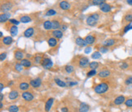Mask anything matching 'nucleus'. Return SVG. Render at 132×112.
Returning a JSON list of instances; mask_svg holds the SVG:
<instances>
[{
    "label": "nucleus",
    "instance_id": "f257e3e1",
    "mask_svg": "<svg viewBox=\"0 0 132 112\" xmlns=\"http://www.w3.org/2000/svg\"><path fill=\"white\" fill-rule=\"evenodd\" d=\"M108 89V85L107 83H104V82H102L100 84H99V85H97L94 88L95 92L98 94L104 93L107 92Z\"/></svg>",
    "mask_w": 132,
    "mask_h": 112
},
{
    "label": "nucleus",
    "instance_id": "09e8293b",
    "mask_svg": "<svg viewBox=\"0 0 132 112\" xmlns=\"http://www.w3.org/2000/svg\"><path fill=\"white\" fill-rule=\"evenodd\" d=\"M91 50H92V48H91V47L87 46V47H86V48H85L84 52H85V54H89V53L91 52Z\"/></svg>",
    "mask_w": 132,
    "mask_h": 112
},
{
    "label": "nucleus",
    "instance_id": "de8ad7c7",
    "mask_svg": "<svg viewBox=\"0 0 132 112\" xmlns=\"http://www.w3.org/2000/svg\"><path fill=\"white\" fill-rule=\"evenodd\" d=\"M6 57H7V54L2 53L1 55H0V60H1V61H4L6 59Z\"/></svg>",
    "mask_w": 132,
    "mask_h": 112
},
{
    "label": "nucleus",
    "instance_id": "f03ea898",
    "mask_svg": "<svg viewBox=\"0 0 132 112\" xmlns=\"http://www.w3.org/2000/svg\"><path fill=\"white\" fill-rule=\"evenodd\" d=\"M99 14L98 13H93L91 14L90 16L87 17L86 19V24L90 26H94L95 25V24L97 23V21L99 20Z\"/></svg>",
    "mask_w": 132,
    "mask_h": 112
},
{
    "label": "nucleus",
    "instance_id": "72a5a7b5",
    "mask_svg": "<svg viewBox=\"0 0 132 112\" xmlns=\"http://www.w3.org/2000/svg\"><path fill=\"white\" fill-rule=\"evenodd\" d=\"M8 111H9V112H18L19 107L16 106H15V105L10 106L9 108H8Z\"/></svg>",
    "mask_w": 132,
    "mask_h": 112
},
{
    "label": "nucleus",
    "instance_id": "a211bd4d",
    "mask_svg": "<svg viewBox=\"0 0 132 112\" xmlns=\"http://www.w3.org/2000/svg\"><path fill=\"white\" fill-rule=\"evenodd\" d=\"M10 16H11L10 13H3V14H1V16H0V22L1 23L6 22L7 20H9Z\"/></svg>",
    "mask_w": 132,
    "mask_h": 112
},
{
    "label": "nucleus",
    "instance_id": "9b49d317",
    "mask_svg": "<svg viewBox=\"0 0 132 112\" xmlns=\"http://www.w3.org/2000/svg\"><path fill=\"white\" fill-rule=\"evenodd\" d=\"M59 7L61 8L62 10H65V11H66V10H69V8H70V4L68 3L67 1H61L60 3H59Z\"/></svg>",
    "mask_w": 132,
    "mask_h": 112
},
{
    "label": "nucleus",
    "instance_id": "3c124183",
    "mask_svg": "<svg viewBox=\"0 0 132 112\" xmlns=\"http://www.w3.org/2000/svg\"><path fill=\"white\" fill-rule=\"evenodd\" d=\"M61 28H62V30H63V31H65V30L67 29L68 26H67V25H62V26H61Z\"/></svg>",
    "mask_w": 132,
    "mask_h": 112
},
{
    "label": "nucleus",
    "instance_id": "4c0bfd02",
    "mask_svg": "<svg viewBox=\"0 0 132 112\" xmlns=\"http://www.w3.org/2000/svg\"><path fill=\"white\" fill-rule=\"evenodd\" d=\"M125 106L130 107V108L132 107V98H129V99H127V100H125Z\"/></svg>",
    "mask_w": 132,
    "mask_h": 112
},
{
    "label": "nucleus",
    "instance_id": "aec40b11",
    "mask_svg": "<svg viewBox=\"0 0 132 112\" xmlns=\"http://www.w3.org/2000/svg\"><path fill=\"white\" fill-rule=\"evenodd\" d=\"M14 56H15V58H16V59L20 60L21 61V60L23 59V57H24V53L20 50H16V51H15Z\"/></svg>",
    "mask_w": 132,
    "mask_h": 112
},
{
    "label": "nucleus",
    "instance_id": "1a4fd4ad",
    "mask_svg": "<svg viewBox=\"0 0 132 112\" xmlns=\"http://www.w3.org/2000/svg\"><path fill=\"white\" fill-rule=\"evenodd\" d=\"M125 97L122 95L117 97V98L114 99L115 105H122L123 103H125Z\"/></svg>",
    "mask_w": 132,
    "mask_h": 112
},
{
    "label": "nucleus",
    "instance_id": "f8f14e48",
    "mask_svg": "<svg viewBox=\"0 0 132 112\" xmlns=\"http://www.w3.org/2000/svg\"><path fill=\"white\" fill-rule=\"evenodd\" d=\"M12 42H13V39H12V37L10 36L4 37L3 40H2V42H3L4 45H6V46H9V45L12 44Z\"/></svg>",
    "mask_w": 132,
    "mask_h": 112
},
{
    "label": "nucleus",
    "instance_id": "37998d69",
    "mask_svg": "<svg viewBox=\"0 0 132 112\" xmlns=\"http://www.w3.org/2000/svg\"><path fill=\"white\" fill-rule=\"evenodd\" d=\"M9 22L11 24H12V25H14L15 26H17V25L20 24V21H18V20H15V19H10L9 20Z\"/></svg>",
    "mask_w": 132,
    "mask_h": 112
},
{
    "label": "nucleus",
    "instance_id": "b1692460",
    "mask_svg": "<svg viewBox=\"0 0 132 112\" xmlns=\"http://www.w3.org/2000/svg\"><path fill=\"white\" fill-rule=\"evenodd\" d=\"M29 88V85L26 82H22V83H20V85H19V89H20V90H22L23 92L26 91Z\"/></svg>",
    "mask_w": 132,
    "mask_h": 112
},
{
    "label": "nucleus",
    "instance_id": "7c9ffc66",
    "mask_svg": "<svg viewBox=\"0 0 132 112\" xmlns=\"http://www.w3.org/2000/svg\"><path fill=\"white\" fill-rule=\"evenodd\" d=\"M91 58H92L93 59H99L101 58V53L99 52V51H95L91 55Z\"/></svg>",
    "mask_w": 132,
    "mask_h": 112
},
{
    "label": "nucleus",
    "instance_id": "4be33fe9",
    "mask_svg": "<svg viewBox=\"0 0 132 112\" xmlns=\"http://www.w3.org/2000/svg\"><path fill=\"white\" fill-rule=\"evenodd\" d=\"M31 20H32V19L29 16H23L20 18V22L24 23V24H27V23L31 22Z\"/></svg>",
    "mask_w": 132,
    "mask_h": 112
},
{
    "label": "nucleus",
    "instance_id": "e433bc0d",
    "mask_svg": "<svg viewBox=\"0 0 132 112\" xmlns=\"http://www.w3.org/2000/svg\"><path fill=\"white\" fill-rule=\"evenodd\" d=\"M125 20L131 24L132 22V14H127L125 16Z\"/></svg>",
    "mask_w": 132,
    "mask_h": 112
},
{
    "label": "nucleus",
    "instance_id": "864d4df0",
    "mask_svg": "<svg viewBox=\"0 0 132 112\" xmlns=\"http://www.w3.org/2000/svg\"><path fill=\"white\" fill-rule=\"evenodd\" d=\"M3 84H0V90H1V93H2V91H3Z\"/></svg>",
    "mask_w": 132,
    "mask_h": 112
},
{
    "label": "nucleus",
    "instance_id": "6e6552de",
    "mask_svg": "<svg viewBox=\"0 0 132 112\" xmlns=\"http://www.w3.org/2000/svg\"><path fill=\"white\" fill-rule=\"evenodd\" d=\"M99 9H100L101 12L107 13V12H110V11H111V7H110L109 4L104 3L101 4V5L99 6Z\"/></svg>",
    "mask_w": 132,
    "mask_h": 112
},
{
    "label": "nucleus",
    "instance_id": "a18cd8bd",
    "mask_svg": "<svg viewBox=\"0 0 132 112\" xmlns=\"http://www.w3.org/2000/svg\"><path fill=\"white\" fill-rule=\"evenodd\" d=\"M108 51V48H105L104 46H102L99 48V52L102 53V54H105V53H107Z\"/></svg>",
    "mask_w": 132,
    "mask_h": 112
},
{
    "label": "nucleus",
    "instance_id": "58836bf2",
    "mask_svg": "<svg viewBox=\"0 0 132 112\" xmlns=\"http://www.w3.org/2000/svg\"><path fill=\"white\" fill-rule=\"evenodd\" d=\"M97 74V72H96V70H91L90 72H87V76L88 77H91V76H95V75Z\"/></svg>",
    "mask_w": 132,
    "mask_h": 112
},
{
    "label": "nucleus",
    "instance_id": "20e7f679",
    "mask_svg": "<svg viewBox=\"0 0 132 112\" xmlns=\"http://www.w3.org/2000/svg\"><path fill=\"white\" fill-rule=\"evenodd\" d=\"M78 64H79V67H81V68H87V67L89 66V64H90L88 58H86V57L81 58L79 59V63H78Z\"/></svg>",
    "mask_w": 132,
    "mask_h": 112
},
{
    "label": "nucleus",
    "instance_id": "a878e982",
    "mask_svg": "<svg viewBox=\"0 0 132 112\" xmlns=\"http://www.w3.org/2000/svg\"><path fill=\"white\" fill-rule=\"evenodd\" d=\"M10 33H11V35H12V37H16V35H17V33H18L17 26H15V25H13V26H11V28H10Z\"/></svg>",
    "mask_w": 132,
    "mask_h": 112
},
{
    "label": "nucleus",
    "instance_id": "dca6fc26",
    "mask_svg": "<svg viewBox=\"0 0 132 112\" xmlns=\"http://www.w3.org/2000/svg\"><path fill=\"white\" fill-rule=\"evenodd\" d=\"M33 33H34V30H33V28H28L24 33V36L25 37H30L33 35Z\"/></svg>",
    "mask_w": 132,
    "mask_h": 112
},
{
    "label": "nucleus",
    "instance_id": "13d9d810",
    "mask_svg": "<svg viewBox=\"0 0 132 112\" xmlns=\"http://www.w3.org/2000/svg\"><path fill=\"white\" fill-rule=\"evenodd\" d=\"M12 84H13V82H12H12H9V83H8V85H12Z\"/></svg>",
    "mask_w": 132,
    "mask_h": 112
},
{
    "label": "nucleus",
    "instance_id": "5701e85b",
    "mask_svg": "<svg viewBox=\"0 0 132 112\" xmlns=\"http://www.w3.org/2000/svg\"><path fill=\"white\" fill-rule=\"evenodd\" d=\"M47 42H48V45H49V46H50L51 47L56 46V45H57V43H58V42H57V40H56V38H55V37H51V38H49L48 41H47Z\"/></svg>",
    "mask_w": 132,
    "mask_h": 112
},
{
    "label": "nucleus",
    "instance_id": "f704fd0d",
    "mask_svg": "<svg viewBox=\"0 0 132 112\" xmlns=\"http://www.w3.org/2000/svg\"><path fill=\"white\" fill-rule=\"evenodd\" d=\"M105 3L104 0H93L92 4L93 5H96V6H100L101 4H103Z\"/></svg>",
    "mask_w": 132,
    "mask_h": 112
},
{
    "label": "nucleus",
    "instance_id": "c03bdc74",
    "mask_svg": "<svg viewBox=\"0 0 132 112\" xmlns=\"http://www.w3.org/2000/svg\"><path fill=\"white\" fill-rule=\"evenodd\" d=\"M42 60V58L41 57V56H36L35 59H34V62H35V63H37V64L41 63Z\"/></svg>",
    "mask_w": 132,
    "mask_h": 112
},
{
    "label": "nucleus",
    "instance_id": "ea45409f",
    "mask_svg": "<svg viewBox=\"0 0 132 112\" xmlns=\"http://www.w3.org/2000/svg\"><path fill=\"white\" fill-rule=\"evenodd\" d=\"M132 29V25H131V24H128V25H126L125 28H124V30H123V33H127V32L129 31V30H131Z\"/></svg>",
    "mask_w": 132,
    "mask_h": 112
},
{
    "label": "nucleus",
    "instance_id": "423d86ee",
    "mask_svg": "<svg viewBox=\"0 0 132 112\" xmlns=\"http://www.w3.org/2000/svg\"><path fill=\"white\" fill-rule=\"evenodd\" d=\"M41 84H42V80L40 79V78L33 79V80H32V81H30V85L32 86V87H33V88L39 87V86L41 85Z\"/></svg>",
    "mask_w": 132,
    "mask_h": 112
},
{
    "label": "nucleus",
    "instance_id": "a19ab883",
    "mask_svg": "<svg viewBox=\"0 0 132 112\" xmlns=\"http://www.w3.org/2000/svg\"><path fill=\"white\" fill-rule=\"evenodd\" d=\"M125 84L126 85H131L132 84V76H128L126 79H125Z\"/></svg>",
    "mask_w": 132,
    "mask_h": 112
},
{
    "label": "nucleus",
    "instance_id": "4d7b16f0",
    "mask_svg": "<svg viewBox=\"0 0 132 112\" xmlns=\"http://www.w3.org/2000/svg\"><path fill=\"white\" fill-rule=\"evenodd\" d=\"M3 103H0V108H3Z\"/></svg>",
    "mask_w": 132,
    "mask_h": 112
},
{
    "label": "nucleus",
    "instance_id": "cd10ccee",
    "mask_svg": "<svg viewBox=\"0 0 132 112\" xmlns=\"http://www.w3.org/2000/svg\"><path fill=\"white\" fill-rule=\"evenodd\" d=\"M43 28L46 30H50L52 29V22L50 20H46L43 24Z\"/></svg>",
    "mask_w": 132,
    "mask_h": 112
},
{
    "label": "nucleus",
    "instance_id": "f3484780",
    "mask_svg": "<svg viewBox=\"0 0 132 112\" xmlns=\"http://www.w3.org/2000/svg\"><path fill=\"white\" fill-rule=\"evenodd\" d=\"M75 42H76V44L78 45V46H86L87 45L86 43V42H85V40L82 39V38L80 37H78L76 38Z\"/></svg>",
    "mask_w": 132,
    "mask_h": 112
},
{
    "label": "nucleus",
    "instance_id": "052dcab7",
    "mask_svg": "<svg viewBox=\"0 0 132 112\" xmlns=\"http://www.w3.org/2000/svg\"><path fill=\"white\" fill-rule=\"evenodd\" d=\"M31 55H27V57H28V58H29V57H31Z\"/></svg>",
    "mask_w": 132,
    "mask_h": 112
},
{
    "label": "nucleus",
    "instance_id": "0eeeda50",
    "mask_svg": "<svg viewBox=\"0 0 132 112\" xmlns=\"http://www.w3.org/2000/svg\"><path fill=\"white\" fill-rule=\"evenodd\" d=\"M12 4L11 3H6L3 4V5L1 6V10L3 11L4 13H7L8 11H10L12 9Z\"/></svg>",
    "mask_w": 132,
    "mask_h": 112
},
{
    "label": "nucleus",
    "instance_id": "79ce46f5",
    "mask_svg": "<svg viewBox=\"0 0 132 112\" xmlns=\"http://www.w3.org/2000/svg\"><path fill=\"white\" fill-rule=\"evenodd\" d=\"M15 69H16V71H17V72H21L23 70V66L21 64L16 63L15 65Z\"/></svg>",
    "mask_w": 132,
    "mask_h": 112
},
{
    "label": "nucleus",
    "instance_id": "6ab92c4d",
    "mask_svg": "<svg viewBox=\"0 0 132 112\" xmlns=\"http://www.w3.org/2000/svg\"><path fill=\"white\" fill-rule=\"evenodd\" d=\"M88 111H89V106L84 102L81 103L79 106V112H88Z\"/></svg>",
    "mask_w": 132,
    "mask_h": 112
},
{
    "label": "nucleus",
    "instance_id": "ddd939ff",
    "mask_svg": "<svg viewBox=\"0 0 132 112\" xmlns=\"http://www.w3.org/2000/svg\"><path fill=\"white\" fill-rule=\"evenodd\" d=\"M84 40L87 45H91L95 42V37H93L92 35H87L86 37L84 38Z\"/></svg>",
    "mask_w": 132,
    "mask_h": 112
},
{
    "label": "nucleus",
    "instance_id": "bb28decb",
    "mask_svg": "<svg viewBox=\"0 0 132 112\" xmlns=\"http://www.w3.org/2000/svg\"><path fill=\"white\" fill-rule=\"evenodd\" d=\"M20 64L23 67H25V68H29V67L32 65L31 62L29 61V59H24L21 60V61H20Z\"/></svg>",
    "mask_w": 132,
    "mask_h": 112
},
{
    "label": "nucleus",
    "instance_id": "6e6d98bb",
    "mask_svg": "<svg viewBox=\"0 0 132 112\" xmlns=\"http://www.w3.org/2000/svg\"><path fill=\"white\" fill-rule=\"evenodd\" d=\"M0 95H1V98H0V100L2 101V100H3V94L1 93H0Z\"/></svg>",
    "mask_w": 132,
    "mask_h": 112
},
{
    "label": "nucleus",
    "instance_id": "c9c22d12",
    "mask_svg": "<svg viewBox=\"0 0 132 112\" xmlns=\"http://www.w3.org/2000/svg\"><path fill=\"white\" fill-rule=\"evenodd\" d=\"M56 14V12L53 9H49L47 12H46V16H54V15Z\"/></svg>",
    "mask_w": 132,
    "mask_h": 112
},
{
    "label": "nucleus",
    "instance_id": "5fc2aeb1",
    "mask_svg": "<svg viewBox=\"0 0 132 112\" xmlns=\"http://www.w3.org/2000/svg\"><path fill=\"white\" fill-rule=\"evenodd\" d=\"M126 3L130 5H132V0H128V1H126Z\"/></svg>",
    "mask_w": 132,
    "mask_h": 112
},
{
    "label": "nucleus",
    "instance_id": "473e14b6",
    "mask_svg": "<svg viewBox=\"0 0 132 112\" xmlns=\"http://www.w3.org/2000/svg\"><path fill=\"white\" fill-rule=\"evenodd\" d=\"M89 67H90V68L91 70H95L96 68L99 67V63L98 62H91V63H90V64H89Z\"/></svg>",
    "mask_w": 132,
    "mask_h": 112
},
{
    "label": "nucleus",
    "instance_id": "393cba45",
    "mask_svg": "<svg viewBox=\"0 0 132 112\" xmlns=\"http://www.w3.org/2000/svg\"><path fill=\"white\" fill-rule=\"evenodd\" d=\"M52 35L55 38H61L63 37V33L60 30L57 29V30H54V31L52 32Z\"/></svg>",
    "mask_w": 132,
    "mask_h": 112
},
{
    "label": "nucleus",
    "instance_id": "c756f323",
    "mask_svg": "<svg viewBox=\"0 0 132 112\" xmlns=\"http://www.w3.org/2000/svg\"><path fill=\"white\" fill-rule=\"evenodd\" d=\"M52 29L57 30V29H59V28L60 27V25H59L58 20H52Z\"/></svg>",
    "mask_w": 132,
    "mask_h": 112
},
{
    "label": "nucleus",
    "instance_id": "c85d7f7f",
    "mask_svg": "<svg viewBox=\"0 0 132 112\" xmlns=\"http://www.w3.org/2000/svg\"><path fill=\"white\" fill-rule=\"evenodd\" d=\"M55 82L56 83L57 85H59V87H66V84L65 82H64L63 81H61V80H59V78H55Z\"/></svg>",
    "mask_w": 132,
    "mask_h": 112
},
{
    "label": "nucleus",
    "instance_id": "412c9836",
    "mask_svg": "<svg viewBox=\"0 0 132 112\" xmlns=\"http://www.w3.org/2000/svg\"><path fill=\"white\" fill-rule=\"evenodd\" d=\"M114 44H115V40L112 39V38L104 41V42L102 43V45H103L104 47L105 46H113Z\"/></svg>",
    "mask_w": 132,
    "mask_h": 112
},
{
    "label": "nucleus",
    "instance_id": "603ef678",
    "mask_svg": "<svg viewBox=\"0 0 132 112\" xmlns=\"http://www.w3.org/2000/svg\"><path fill=\"white\" fill-rule=\"evenodd\" d=\"M77 84H78L77 82H69V86H73V85H76Z\"/></svg>",
    "mask_w": 132,
    "mask_h": 112
},
{
    "label": "nucleus",
    "instance_id": "8fccbe9b",
    "mask_svg": "<svg viewBox=\"0 0 132 112\" xmlns=\"http://www.w3.org/2000/svg\"><path fill=\"white\" fill-rule=\"evenodd\" d=\"M61 112H69V110H68L67 107H63L61 109Z\"/></svg>",
    "mask_w": 132,
    "mask_h": 112
},
{
    "label": "nucleus",
    "instance_id": "7ed1b4c3",
    "mask_svg": "<svg viewBox=\"0 0 132 112\" xmlns=\"http://www.w3.org/2000/svg\"><path fill=\"white\" fill-rule=\"evenodd\" d=\"M41 65L42 68H44L45 69H50L53 66V63L52 60L48 59V58H44L41 62Z\"/></svg>",
    "mask_w": 132,
    "mask_h": 112
},
{
    "label": "nucleus",
    "instance_id": "bf43d9fd",
    "mask_svg": "<svg viewBox=\"0 0 132 112\" xmlns=\"http://www.w3.org/2000/svg\"><path fill=\"white\" fill-rule=\"evenodd\" d=\"M0 37H3V33H2V32H1V33H0Z\"/></svg>",
    "mask_w": 132,
    "mask_h": 112
},
{
    "label": "nucleus",
    "instance_id": "2eb2a0df",
    "mask_svg": "<svg viewBox=\"0 0 132 112\" xmlns=\"http://www.w3.org/2000/svg\"><path fill=\"white\" fill-rule=\"evenodd\" d=\"M19 96V93L16 90H12L9 94H8V98H9L11 100H14V99L17 98Z\"/></svg>",
    "mask_w": 132,
    "mask_h": 112
},
{
    "label": "nucleus",
    "instance_id": "49530a36",
    "mask_svg": "<svg viewBox=\"0 0 132 112\" xmlns=\"http://www.w3.org/2000/svg\"><path fill=\"white\" fill-rule=\"evenodd\" d=\"M128 67H129V64L126 63H122L120 65V68H122V69H126V68H128Z\"/></svg>",
    "mask_w": 132,
    "mask_h": 112
},
{
    "label": "nucleus",
    "instance_id": "2f4dec72",
    "mask_svg": "<svg viewBox=\"0 0 132 112\" xmlns=\"http://www.w3.org/2000/svg\"><path fill=\"white\" fill-rule=\"evenodd\" d=\"M65 69L66 72L70 74V73H72L74 71V68H73V66H72V65H66L65 67Z\"/></svg>",
    "mask_w": 132,
    "mask_h": 112
},
{
    "label": "nucleus",
    "instance_id": "39448f33",
    "mask_svg": "<svg viewBox=\"0 0 132 112\" xmlns=\"http://www.w3.org/2000/svg\"><path fill=\"white\" fill-rule=\"evenodd\" d=\"M21 96H22L23 99L26 102H31L32 100H33V95L30 92H23Z\"/></svg>",
    "mask_w": 132,
    "mask_h": 112
},
{
    "label": "nucleus",
    "instance_id": "9d476101",
    "mask_svg": "<svg viewBox=\"0 0 132 112\" xmlns=\"http://www.w3.org/2000/svg\"><path fill=\"white\" fill-rule=\"evenodd\" d=\"M53 102H54V98H49L48 100L46 101V102L45 104V111L46 112H48L51 110V108H52V106L53 105Z\"/></svg>",
    "mask_w": 132,
    "mask_h": 112
},
{
    "label": "nucleus",
    "instance_id": "4468645a",
    "mask_svg": "<svg viewBox=\"0 0 132 112\" xmlns=\"http://www.w3.org/2000/svg\"><path fill=\"white\" fill-rule=\"evenodd\" d=\"M110 73L111 72L108 70H102L98 73V76L100 77V78H105V77H108L110 76Z\"/></svg>",
    "mask_w": 132,
    "mask_h": 112
}]
</instances>
